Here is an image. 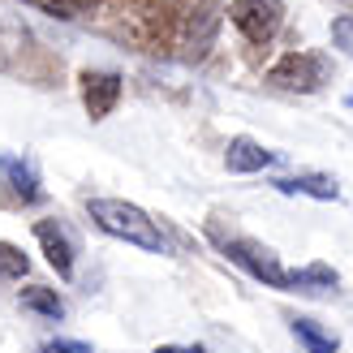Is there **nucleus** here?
Listing matches in <instances>:
<instances>
[{"mask_svg":"<svg viewBox=\"0 0 353 353\" xmlns=\"http://www.w3.org/2000/svg\"><path fill=\"white\" fill-rule=\"evenodd\" d=\"M211 237H216V245L237 263V268H245L268 289H293V272L268 250V245H259L254 237H233V233H220V228H211Z\"/></svg>","mask_w":353,"mask_h":353,"instance_id":"f03ea898","label":"nucleus"},{"mask_svg":"<svg viewBox=\"0 0 353 353\" xmlns=\"http://www.w3.org/2000/svg\"><path fill=\"white\" fill-rule=\"evenodd\" d=\"M34 241L43 245V254H48L52 268H57L61 280H74V254H78V245H74V237H69V228L61 220H39V224H34Z\"/></svg>","mask_w":353,"mask_h":353,"instance_id":"39448f33","label":"nucleus"},{"mask_svg":"<svg viewBox=\"0 0 353 353\" xmlns=\"http://www.w3.org/2000/svg\"><path fill=\"white\" fill-rule=\"evenodd\" d=\"M349 108H353V95H349Z\"/></svg>","mask_w":353,"mask_h":353,"instance_id":"a211bd4d","label":"nucleus"},{"mask_svg":"<svg viewBox=\"0 0 353 353\" xmlns=\"http://www.w3.org/2000/svg\"><path fill=\"white\" fill-rule=\"evenodd\" d=\"M224 164L228 172H263V168H272L276 164V151H268L263 143H254V138H233L224 151Z\"/></svg>","mask_w":353,"mask_h":353,"instance_id":"0eeeda50","label":"nucleus"},{"mask_svg":"<svg viewBox=\"0 0 353 353\" xmlns=\"http://www.w3.org/2000/svg\"><path fill=\"white\" fill-rule=\"evenodd\" d=\"M26 272H30V259L17 250L13 241H0V276H5V280H22Z\"/></svg>","mask_w":353,"mask_h":353,"instance_id":"ddd939ff","label":"nucleus"},{"mask_svg":"<svg viewBox=\"0 0 353 353\" xmlns=\"http://www.w3.org/2000/svg\"><path fill=\"white\" fill-rule=\"evenodd\" d=\"M0 172H5V181L13 185V194L22 203H34V199H43V190H39V176H34V168L26 160H13V155H0Z\"/></svg>","mask_w":353,"mask_h":353,"instance_id":"6e6552de","label":"nucleus"},{"mask_svg":"<svg viewBox=\"0 0 353 353\" xmlns=\"http://www.w3.org/2000/svg\"><path fill=\"white\" fill-rule=\"evenodd\" d=\"M48 353H95L86 341H52V345H43Z\"/></svg>","mask_w":353,"mask_h":353,"instance_id":"dca6fc26","label":"nucleus"},{"mask_svg":"<svg viewBox=\"0 0 353 353\" xmlns=\"http://www.w3.org/2000/svg\"><path fill=\"white\" fill-rule=\"evenodd\" d=\"M228 17H233V26L250 43H268L280 30V22H285V5H280V0H233Z\"/></svg>","mask_w":353,"mask_h":353,"instance_id":"20e7f679","label":"nucleus"},{"mask_svg":"<svg viewBox=\"0 0 353 353\" xmlns=\"http://www.w3.org/2000/svg\"><path fill=\"white\" fill-rule=\"evenodd\" d=\"M34 9H43V13H52V17H78V9H82V0H30Z\"/></svg>","mask_w":353,"mask_h":353,"instance_id":"4468645a","label":"nucleus"},{"mask_svg":"<svg viewBox=\"0 0 353 353\" xmlns=\"http://www.w3.org/2000/svg\"><path fill=\"white\" fill-rule=\"evenodd\" d=\"M86 216H91L108 237H121V241L138 245V250H151V254L164 250V237H160V228H155V220L143 207H134L125 199H91L86 203Z\"/></svg>","mask_w":353,"mask_h":353,"instance_id":"f257e3e1","label":"nucleus"},{"mask_svg":"<svg viewBox=\"0 0 353 353\" xmlns=\"http://www.w3.org/2000/svg\"><path fill=\"white\" fill-rule=\"evenodd\" d=\"M155 353H207L203 345H160Z\"/></svg>","mask_w":353,"mask_h":353,"instance_id":"f3484780","label":"nucleus"},{"mask_svg":"<svg viewBox=\"0 0 353 353\" xmlns=\"http://www.w3.org/2000/svg\"><path fill=\"white\" fill-rule=\"evenodd\" d=\"M121 99V74H112V69H86L82 74V103L86 112H91V121H103Z\"/></svg>","mask_w":353,"mask_h":353,"instance_id":"423d86ee","label":"nucleus"},{"mask_svg":"<svg viewBox=\"0 0 353 353\" xmlns=\"http://www.w3.org/2000/svg\"><path fill=\"white\" fill-rule=\"evenodd\" d=\"M341 276L327 268V263H310V268H297L293 272V289L297 293H319V289H336Z\"/></svg>","mask_w":353,"mask_h":353,"instance_id":"f8f14e48","label":"nucleus"},{"mask_svg":"<svg viewBox=\"0 0 353 353\" xmlns=\"http://www.w3.org/2000/svg\"><path fill=\"white\" fill-rule=\"evenodd\" d=\"M293 336H297V345H302L306 353H341V341L332 336L323 323H314V319H293Z\"/></svg>","mask_w":353,"mask_h":353,"instance_id":"9d476101","label":"nucleus"},{"mask_svg":"<svg viewBox=\"0 0 353 353\" xmlns=\"http://www.w3.org/2000/svg\"><path fill=\"white\" fill-rule=\"evenodd\" d=\"M327 74H332V65L319 52H289V57H280L268 69V82L280 86V91H319Z\"/></svg>","mask_w":353,"mask_h":353,"instance_id":"7ed1b4c3","label":"nucleus"},{"mask_svg":"<svg viewBox=\"0 0 353 353\" xmlns=\"http://www.w3.org/2000/svg\"><path fill=\"white\" fill-rule=\"evenodd\" d=\"M39 353H48V349H39Z\"/></svg>","mask_w":353,"mask_h":353,"instance_id":"6ab92c4d","label":"nucleus"},{"mask_svg":"<svg viewBox=\"0 0 353 353\" xmlns=\"http://www.w3.org/2000/svg\"><path fill=\"white\" fill-rule=\"evenodd\" d=\"M22 310H30V314H39V319H65V302H61V293L57 289H43V285H30V289H22Z\"/></svg>","mask_w":353,"mask_h":353,"instance_id":"9b49d317","label":"nucleus"},{"mask_svg":"<svg viewBox=\"0 0 353 353\" xmlns=\"http://www.w3.org/2000/svg\"><path fill=\"white\" fill-rule=\"evenodd\" d=\"M332 43L353 57V17H336V22H332Z\"/></svg>","mask_w":353,"mask_h":353,"instance_id":"2eb2a0df","label":"nucleus"},{"mask_svg":"<svg viewBox=\"0 0 353 353\" xmlns=\"http://www.w3.org/2000/svg\"><path fill=\"white\" fill-rule=\"evenodd\" d=\"M276 190H280V194H310V199H323V203L341 199L336 181H332V176H319V172H302V176H280V181H276Z\"/></svg>","mask_w":353,"mask_h":353,"instance_id":"1a4fd4ad","label":"nucleus"}]
</instances>
